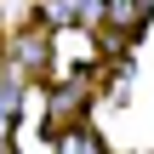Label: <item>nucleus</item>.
<instances>
[{
    "mask_svg": "<svg viewBox=\"0 0 154 154\" xmlns=\"http://www.w3.org/2000/svg\"><path fill=\"white\" fill-rule=\"evenodd\" d=\"M46 63V40H40V29H29L23 40H17V69L29 74V69H40Z\"/></svg>",
    "mask_w": 154,
    "mask_h": 154,
    "instance_id": "2",
    "label": "nucleus"
},
{
    "mask_svg": "<svg viewBox=\"0 0 154 154\" xmlns=\"http://www.w3.org/2000/svg\"><path fill=\"white\" fill-rule=\"evenodd\" d=\"M0 154H11V143H6V131H0Z\"/></svg>",
    "mask_w": 154,
    "mask_h": 154,
    "instance_id": "3",
    "label": "nucleus"
},
{
    "mask_svg": "<svg viewBox=\"0 0 154 154\" xmlns=\"http://www.w3.org/2000/svg\"><path fill=\"white\" fill-rule=\"evenodd\" d=\"M40 11L46 23H86V29L103 23V0H40Z\"/></svg>",
    "mask_w": 154,
    "mask_h": 154,
    "instance_id": "1",
    "label": "nucleus"
}]
</instances>
